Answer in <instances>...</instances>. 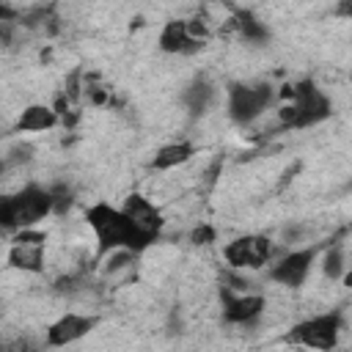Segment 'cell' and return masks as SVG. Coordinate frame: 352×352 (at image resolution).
<instances>
[{
    "label": "cell",
    "mask_w": 352,
    "mask_h": 352,
    "mask_svg": "<svg viewBox=\"0 0 352 352\" xmlns=\"http://www.w3.org/2000/svg\"><path fill=\"white\" fill-rule=\"evenodd\" d=\"M85 226L94 234L99 258H107L110 253H118V250H129V253L140 256L151 245V239H146L129 223V217L124 214V209L121 206H113L110 201L91 204L85 209Z\"/></svg>",
    "instance_id": "obj_1"
},
{
    "label": "cell",
    "mask_w": 352,
    "mask_h": 352,
    "mask_svg": "<svg viewBox=\"0 0 352 352\" xmlns=\"http://www.w3.org/2000/svg\"><path fill=\"white\" fill-rule=\"evenodd\" d=\"M50 214H55L52 187H41L36 182L22 184L16 192L6 195L0 204V223L6 231H14V234L25 228H36Z\"/></svg>",
    "instance_id": "obj_2"
},
{
    "label": "cell",
    "mask_w": 352,
    "mask_h": 352,
    "mask_svg": "<svg viewBox=\"0 0 352 352\" xmlns=\"http://www.w3.org/2000/svg\"><path fill=\"white\" fill-rule=\"evenodd\" d=\"M330 113H333V104L327 94L314 80H300L294 82L292 102L278 107V124L283 129H308L330 118Z\"/></svg>",
    "instance_id": "obj_3"
},
{
    "label": "cell",
    "mask_w": 352,
    "mask_h": 352,
    "mask_svg": "<svg viewBox=\"0 0 352 352\" xmlns=\"http://www.w3.org/2000/svg\"><path fill=\"white\" fill-rule=\"evenodd\" d=\"M341 330H344L341 314L324 311V314H314V316L292 324V330L286 333V344L302 346V349H316V352H333L341 341Z\"/></svg>",
    "instance_id": "obj_4"
},
{
    "label": "cell",
    "mask_w": 352,
    "mask_h": 352,
    "mask_svg": "<svg viewBox=\"0 0 352 352\" xmlns=\"http://www.w3.org/2000/svg\"><path fill=\"white\" fill-rule=\"evenodd\" d=\"M278 94L272 85L267 82H256V85H234L228 91V116L234 124L248 126L253 121H258L272 104H275Z\"/></svg>",
    "instance_id": "obj_5"
},
{
    "label": "cell",
    "mask_w": 352,
    "mask_h": 352,
    "mask_svg": "<svg viewBox=\"0 0 352 352\" xmlns=\"http://www.w3.org/2000/svg\"><path fill=\"white\" fill-rule=\"evenodd\" d=\"M6 261H8L11 270L28 272V275L44 272V264H47V236H44L38 228L16 231V234L11 236Z\"/></svg>",
    "instance_id": "obj_6"
},
{
    "label": "cell",
    "mask_w": 352,
    "mask_h": 352,
    "mask_svg": "<svg viewBox=\"0 0 352 352\" xmlns=\"http://www.w3.org/2000/svg\"><path fill=\"white\" fill-rule=\"evenodd\" d=\"M316 261V250L314 248H294V250H286L275 264H270L267 270V278L283 289H300L308 275H311V267Z\"/></svg>",
    "instance_id": "obj_7"
},
{
    "label": "cell",
    "mask_w": 352,
    "mask_h": 352,
    "mask_svg": "<svg viewBox=\"0 0 352 352\" xmlns=\"http://www.w3.org/2000/svg\"><path fill=\"white\" fill-rule=\"evenodd\" d=\"M223 258L234 270H258L272 258V242L261 234H245L223 248Z\"/></svg>",
    "instance_id": "obj_8"
},
{
    "label": "cell",
    "mask_w": 352,
    "mask_h": 352,
    "mask_svg": "<svg viewBox=\"0 0 352 352\" xmlns=\"http://www.w3.org/2000/svg\"><path fill=\"white\" fill-rule=\"evenodd\" d=\"M96 316L94 314H80V311H66L60 314L55 322L47 324V333H44V344L52 346V349H63V346H72L77 341H82L94 327H96Z\"/></svg>",
    "instance_id": "obj_9"
},
{
    "label": "cell",
    "mask_w": 352,
    "mask_h": 352,
    "mask_svg": "<svg viewBox=\"0 0 352 352\" xmlns=\"http://www.w3.org/2000/svg\"><path fill=\"white\" fill-rule=\"evenodd\" d=\"M121 209H124V214L129 217V223H132L146 239L154 242V239L160 236V231H162V226H165V217H162L160 206H157L151 198H146L143 192H129V195L124 198Z\"/></svg>",
    "instance_id": "obj_10"
},
{
    "label": "cell",
    "mask_w": 352,
    "mask_h": 352,
    "mask_svg": "<svg viewBox=\"0 0 352 352\" xmlns=\"http://www.w3.org/2000/svg\"><path fill=\"white\" fill-rule=\"evenodd\" d=\"M223 319L228 324H239V327H248L253 324L256 319H261V314L267 311V300L264 294H256V292H223Z\"/></svg>",
    "instance_id": "obj_11"
},
{
    "label": "cell",
    "mask_w": 352,
    "mask_h": 352,
    "mask_svg": "<svg viewBox=\"0 0 352 352\" xmlns=\"http://www.w3.org/2000/svg\"><path fill=\"white\" fill-rule=\"evenodd\" d=\"M157 47L165 52V55H192L204 47V41H198L192 33H190V25L187 19H168L157 36Z\"/></svg>",
    "instance_id": "obj_12"
},
{
    "label": "cell",
    "mask_w": 352,
    "mask_h": 352,
    "mask_svg": "<svg viewBox=\"0 0 352 352\" xmlns=\"http://www.w3.org/2000/svg\"><path fill=\"white\" fill-rule=\"evenodd\" d=\"M198 154L195 143L192 140H170L165 146H160L151 157V170L157 173H168V170H176L182 165H187L192 157Z\"/></svg>",
    "instance_id": "obj_13"
},
{
    "label": "cell",
    "mask_w": 352,
    "mask_h": 352,
    "mask_svg": "<svg viewBox=\"0 0 352 352\" xmlns=\"http://www.w3.org/2000/svg\"><path fill=\"white\" fill-rule=\"evenodd\" d=\"M60 124V113L50 104H28L22 107V113L16 116V132H30V135H38V132H50Z\"/></svg>",
    "instance_id": "obj_14"
},
{
    "label": "cell",
    "mask_w": 352,
    "mask_h": 352,
    "mask_svg": "<svg viewBox=\"0 0 352 352\" xmlns=\"http://www.w3.org/2000/svg\"><path fill=\"white\" fill-rule=\"evenodd\" d=\"M234 22V28H236V33L245 38V41H250V44H258V41H267V28H264V22H258L250 11H236V16L231 19Z\"/></svg>",
    "instance_id": "obj_15"
},
{
    "label": "cell",
    "mask_w": 352,
    "mask_h": 352,
    "mask_svg": "<svg viewBox=\"0 0 352 352\" xmlns=\"http://www.w3.org/2000/svg\"><path fill=\"white\" fill-rule=\"evenodd\" d=\"M322 272H324L330 280H338V278H344V272H346V264H344V250H341L338 245L327 248V253H324V258H322Z\"/></svg>",
    "instance_id": "obj_16"
},
{
    "label": "cell",
    "mask_w": 352,
    "mask_h": 352,
    "mask_svg": "<svg viewBox=\"0 0 352 352\" xmlns=\"http://www.w3.org/2000/svg\"><path fill=\"white\" fill-rule=\"evenodd\" d=\"M187 104H190V110H204L206 104H209V99H212V88L206 85V82H195V85H190L187 88Z\"/></svg>",
    "instance_id": "obj_17"
},
{
    "label": "cell",
    "mask_w": 352,
    "mask_h": 352,
    "mask_svg": "<svg viewBox=\"0 0 352 352\" xmlns=\"http://www.w3.org/2000/svg\"><path fill=\"white\" fill-rule=\"evenodd\" d=\"M192 242H195V245H209V242H214V228H212V226H198V228L192 231Z\"/></svg>",
    "instance_id": "obj_18"
},
{
    "label": "cell",
    "mask_w": 352,
    "mask_h": 352,
    "mask_svg": "<svg viewBox=\"0 0 352 352\" xmlns=\"http://www.w3.org/2000/svg\"><path fill=\"white\" fill-rule=\"evenodd\" d=\"M336 14L344 16V19H352V0H341V3L336 6Z\"/></svg>",
    "instance_id": "obj_19"
},
{
    "label": "cell",
    "mask_w": 352,
    "mask_h": 352,
    "mask_svg": "<svg viewBox=\"0 0 352 352\" xmlns=\"http://www.w3.org/2000/svg\"><path fill=\"white\" fill-rule=\"evenodd\" d=\"M341 280H344V286H349V289H352V270H346V272H344V278H341Z\"/></svg>",
    "instance_id": "obj_20"
},
{
    "label": "cell",
    "mask_w": 352,
    "mask_h": 352,
    "mask_svg": "<svg viewBox=\"0 0 352 352\" xmlns=\"http://www.w3.org/2000/svg\"><path fill=\"white\" fill-rule=\"evenodd\" d=\"M349 190H352V179H349Z\"/></svg>",
    "instance_id": "obj_21"
}]
</instances>
